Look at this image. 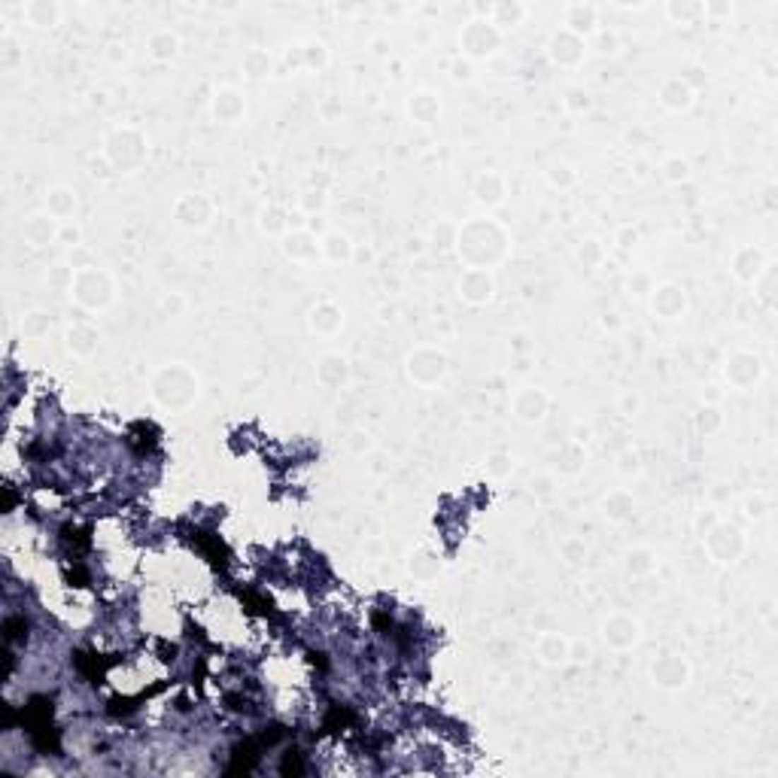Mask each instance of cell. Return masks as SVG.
Masks as SVG:
<instances>
[{"label":"cell","mask_w":778,"mask_h":778,"mask_svg":"<svg viewBox=\"0 0 778 778\" xmlns=\"http://www.w3.org/2000/svg\"><path fill=\"white\" fill-rule=\"evenodd\" d=\"M52 712H55V702H52V696H43V693H37L31 696V700L25 702V709L18 712V724L28 730V736L37 733V730H43V726L52 724Z\"/></svg>","instance_id":"1"},{"label":"cell","mask_w":778,"mask_h":778,"mask_svg":"<svg viewBox=\"0 0 778 778\" xmlns=\"http://www.w3.org/2000/svg\"><path fill=\"white\" fill-rule=\"evenodd\" d=\"M261 748H265V739H261V736L237 742L235 751H231V763L225 766V775H249L261 760Z\"/></svg>","instance_id":"2"},{"label":"cell","mask_w":778,"mask_h":778,"mask_svg":"<svg viewBox=\"0 0 778 778\" xmlns=\"http://www.w3.org/2000/svg\"><path fill=\"white\" fill-rule=\"evenodd\" d=\"M189 541H191V548H195L201 557H204L213 569H225L228 565V548H225V541L219 538V535L213 532H204V529H191L189 532Z\"/></svg>","instance_id":"3"},{"label":"cell","mask_w":778,"mask_h":778,"mask_svg":"<svg viewBox=\"0 0 778 778\" xmlns=\"http://www.w3.org/2000/svg\"><path fill=\"white\" fill-rule=\"evenodd\" d=\"M73 666L79 672L86 675L92 684H100L104 681V672H107V666H113V660H100L98 654H88V651H76L73 654Z\"/></svg>","instance_id":"4"},{"label":"cell","mask_w":778,"mask_h":778,"mask_svg":"<svg viewBox=\"0 0 778 778\" xmlns=\"http://www.w3.org/2000/svg\"><path fill=\"white\" fill-rule=\"evenodd\" d=\"M353 724H356V712L347 709V705H331L326 721H322V733H341Z\"/></svg>","instance_id":"5"},{"label":"cell","mask_w":778,"mask_h":778,"mask_svg":"<svg viewBox=\"0 0 778 778\" xmlns=\"http://www.w3.org/2000/svg\"><path fill=\"white\" fill-rule=\"evenodd\" d=\"M131 444L137 447V453H146V450H153L155 444H158V429L153 426V423H134L131 426Z\"/></svg>","instance_id":"6"},{"label":"cell","mask_w":778,"mask_h":778,"mask_svg":"<svg viewBox=\"0 0 778 778\" xmlns=\"http://www.w3.org/2000/svg\"><path fill=\"white\" fill-rule=\"evenodd\" d=\"M4 635L9 644H25L28 642V620L22 614H13V618L4 620Z\"/></svg>","instance_id":"7"},{"label":"cell","mask_w":778,"mask_h":778,"mask_svg":"<svg viewBox=\"0 0 778 778\" xmlns=\"http://www.w3.org/2000/svg\"><path fill=\"white\" fill-rule=\"evenodd\" d=\"M280 775H305V757H301L298 751H289L286 757H283V763H280Z\"/></svg>","instance_id":"8"},{"label":"cell","mask_w":778,"mask_h":778,"mask_svg":"<svg viewBox=\"0 0 778 778\" xmlns=\"http://www.w3.org/2000/svg\"><path fill=\"white\" fill-rule=\"evenodd\" d=\"M64 541L70 544V548H76V550H86L88 544H92V538H88V529H76V526H64Z\"/></svg>","instance_id":"9"},{"label":"cell","mask_w":778,"mask_h":778,"mask_svg":"<svg viewBox=\"0 0 778 778\" xmlns=\"http://www.w3.org/2000/svg\"><path fill=\"white\" fill-rule=\"evenodd\" d=\"M64 578H67L70 587H86V584H88V572H86V565L73 562V565H67V569H64Z\"/></svg>","instance_id":"10"},{"label":"cell","mask_w":778,"mask_h":778,"mask_svg":"<svg viewBox=\"0 0 778 778\" xmlns=\"http://www.w3.org/2000/svg\"><path fill=\"white\" fill-rule=\"evenodd\" d=\"M240 602H247V611L249 614H268V599H261L256 593H240Z\"/></svg>","instance_id":"11"},{"label":"cell","mask_w":778,"mask_h":778,"mask_svg":"<svg viewBox=\"0 0 778 778\" xmlns=\"http://www.w3.org/2000/svg\"><path fill=\"white\" fill-rule=\"evenodd\" d=\"M374 626H377V630H383V632L389 635V630H392V620H389L383 611H377V614H374Z\"/></svg>","instance_id":"12"},{"label":"cell","mask_w":778,"mask_h":778,"mask_svg":"<svg viewBox=\"0 0 778 778\" xmlns=\"http://www.w3.org/2000/svg\"><path fill=\"white\" fill-rule=\"evenodd\" d=\"M307 656H310V663H313V666H319V672H326V669H329V663H326V654H319V651H310Z\"/></svg>","instance_id":"13"}]
</instances>
